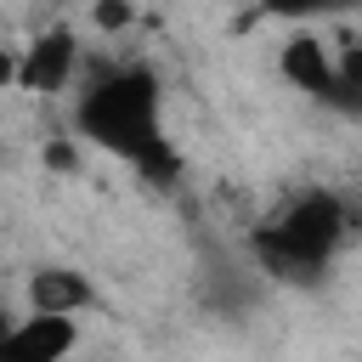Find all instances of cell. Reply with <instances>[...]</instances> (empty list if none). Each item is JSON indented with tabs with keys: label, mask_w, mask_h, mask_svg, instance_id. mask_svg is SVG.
<instances>
[{
	"label": "cell",
	"mask_w": 362,
	"mask_h": 362,
	"mask_svg": "<svg viewBox=\"0 0 362 362\" xmlns=\"http://www.w3.org/2000/svg\"><path fill=\"white\" fill-rule=\"evenodd\" d=\"M90 23H96L102 34H119V28H130V23H136V6H119V0H102V6H90Z\"/></svg>",
	"instance_id": "cell-8"
},
{
	"label": "cell",
	"mask_w": 362,
	"mask_h": 362,
	"mask_svg": "<svg viewBox=\"0 0 362 362\" xmlns=\"http://www.w3.org/2000/svg\"><path fill=\"white\" fill-rule=\"evenodd\" d=\"M79 68V34L68 23H51L45 34H34L23 51H17V90H34V96H57L68 90Z\"/></svg>",
	"instance_id": "cell-3"
},
{
	"label": "cell",
	"mask_w": 362,
	"mask_h": 362,
	"mask_svg": "<svg viewBox=\"0 0 362 362\" xmlns=\"http://www.w3.org/2000/svg\"><path fill=\"white\" fill-rule=\"evenodd\" d=\"M23 300H28V317H79L96 305V283L74 266H40L28 272Z\"/></svg>",
	"instance_id": "cell-6"
},
{
	"label": "cell",
	"mask_w": 362,
	"mask_h": 362,
	"mask_svg": "<svg viewBox=\"0 0 362 362\" xmlns=\"http://www.w3.org/2000/svg\"><path fill=\"white\" fill-rule=\"evenodd\" d=\"M345 232H351L345 198L328 192V187H311V192H300L272 226L255 232V255H260V266H266L272 277H283V283H317V277L328 272L334 249L345 243Z\"/></svg>",
	"instance_id": "cell-2"
},
{
	"label": "cell",
	"mask_w": 362,
	"mask_h": 362,
	"mask_svg": "<svg viewBox=\"0 0 362 362\" xmlns=\"http://www.w3.org/2000/svg\"><path fill=\"white\" fill-rule=\"evenodd\" d=\"M277 74L300 90V96H317V102H334V79H339V62L334 51L317 40V34H288L283 51H277Z\"/></svg>",
	"instance_id": "cell-5"
},
{
	"label": "cell",
	"mask_w": 362,
	"mask_h": 362,
	"mask_svg": "<svg viewBox=\"0 0 362 362\" xmlns=\"http://www.w3.org/2000/svg\"><path fill=\"white\" fill-rule=\"evenodd\" d=\"M136 175H141L147 187H158V192H164V187H175V181H181V147L164 136L158 147H147V153L136 158Z\"/></svg>",
	"instance_id": "cell-7"
},
{
	"label": "cell",
	"mask_w": 362,
	"mask_h": 362,
	"mask_svg": "<svg viewBox=\"0 0 362 362\" xmlns=\"http://www.w3.org/2000/svg\"><path fill=\"white\" fill-rule=\"evenodd\" d=\"M74 345H79L74 317H17L0 345V362H68Z\"/></svg>",
	"instance_id": "cell-4"
},
{
	"label": "cell",
	"mask_w": 362,
	"mask_h": 362,
	"mask_svg": "<svg viewBox=\"0 0 362 362\" xmlns=\"http://www.w3.org/2000/svg\"><path fill=\"white\" fill-rule=\"evenodd\" d=\"M11 322H17V317H11V311H0V345H6V334H11Z\"/></svg>",
	"instance_id": "cell-11"
},
{
	"label": "cell",
	"mask_w": 362,
	"mask_h": 362,
	"mask_svg": "<svg viewBox=\"0 0 362 362\" xmlns=\"http://www.w3.org/2000/svg\"><path fill=\"white\" fill-rule=\"evenodd\" d=\"M45 164H51V170H74V164H79V158H74V141H51V147H45Z\"/></svg>",
	"instance_id": "cell-9"
},
{
	"label": "cell",
	"mask_w": 362,
	"mask_h": 362,
	"mask_svg": "<svg viewBox=\"0 0 362 362\" xmlns=\"http://www.w3.org/2000/svg\"><path fill=\"white\" fill-rule=\"evenodd\" d=\"M74 124L90 147L136 164L147 147L164 141V119H158V74L147 62H124L113 74H102L79 107H74Z\"/></svg>",
	"instance_id": "cell-1"
},
{
	"label": "cell",
	"mask_w": 362,
	"mask_h": 362,
	"mask_svg": "<svg viewBox=\"0 0 362 362\" xmlns=\"http://www.w3.org/2000/svg\"><path fill=\"white\" fill-rule=\"evenodd\" d=\"M0 90H17V45H0Z\"/></svg>",
	"instance_id": "cell-10"
}]
</instances>
